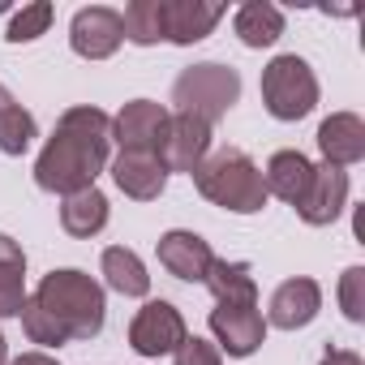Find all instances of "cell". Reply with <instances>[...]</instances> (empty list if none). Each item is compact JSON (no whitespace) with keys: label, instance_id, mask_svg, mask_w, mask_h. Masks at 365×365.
I'll return each mask as SVG.
<instances>
[{"label":"cell","instance_id":"cell-29","mask_svg":"<svg viewBox=\"0 0 365 365\" xmlns=\"http://www.w3.org/2000/svg\"><path fill=\"white\" fill-rule=\"evenodd\" d=\"M318 365H365V356L352 352V348H327V356Z\"/></svg>","mask_w":365,"mask_h":365},{"label":"cell","instance_id":"cell-12","mask_svg":"<svg viewBox=\"0 0 365 365\" xmlns=\"http://www.w3.org/2000/svg\"><path fill=\"white\" fill-rule=\"evenodd\" d=\"M168 108L155 99H133L112 116V142H120V150H159L163 129H168Z\"/></svg>","mask_w":365,"mask_h":365},{"label":"cell","instance_id":"cell-8","mask_svg":"<svg viewBox=\"0 0 365 365\" xmlns=\"http://www.w3.org/2000/svg\"><path fill=\"white\" fill-rule=\"evenodd\" d=\"M120 43H125V26H120L116 9L86 5V9L73 14V22H69V48L82 61H108V56H116Z\"/></svg>","mask_w":365,"mask_h":365},{"label":"cell","instance_id":"cell-27","mask_svg":"<svg viewBox=\"0 0 365 365\" xmlns=\"http://www.w3.org/2000/svg\"><path fill=\"white\" fill-rule=\"evenodd\" d=\"M339 309L348 322H365V267H348L339 275Z\"/></svg>","mask_w":365,"mask_h":365},{"label":"cell","instance_id":"cell-9","mask_svg":"<svg viewBox=\"0 0 365 365\" xmlns=\"http://www.w3.org/2000/svg\"><path fill=\"white\" fill-rule=\"evenodd\" d=\"M207 322H211L215 348L228 356H254L267 339V318L258 314V305H215Z\"/></svg>","mask_w":365,"mask_h":365},{"label":"cell","instance_id":"cell-31","mask_svg":"<svg viewBox=\"0 0 365 365\" xmlns=\"http://www.w3.org/2000/svg\"><path fill=\"white\" fill-rule=\"evenodd\" d=\"M0 365H9V339H5V331H0Z\"/></svg>","mask_w":365,"mask_h":365},{"label":"cell","instance_id":"cell-30","mask_svg":"<svg viewBox=\"0 0 365 365\" xmlns=\"http://www.w3.org/2000/svg\"><path fill=\"white\" fill-rule=\"evenodd\" d=\"M9 365H61L52 352H22V356H14Z\"/></svg>","mask_w":365,"mask_h":365},{"label":"cell","instance_id":"cell-3","mask_svg":"<svg viewBox=\"0 0 365 365\" xmlns=\"http://www.w3.org/2000/svg\"><path fill=\"white\" fill-rule=\"evenodd\" d=\"M194 185L207 202L232 211V215H258L267 207V185H262V168L237 150V146H224L215 155L202 159V168L194 172Z\"/></svg>","mask_w":365,"mask_h":365},{"label":"cell","instance_id":"cell-7","mask_svg":"<svg viewBox=\"0 0 365 365\" xmlns=\"http://www.w3.org/2000/svg\"><path fill=\"white\" fill-rule=\"evenodd\" d=\"M211 129L215 125H207V120H198V116H190V112H176V116H168V129H163V142H159V163L168 168V172H198L202 168V159L211 155Z\"/></svg>","mask_w":365,"mask_h":365},{"label":"cell","instance_id":"cell-17","mask_svg":"<svg viewBox=\"0 0 365 365\" xmlns=\"http://www.w3.org/2000/svg\"><path fill=\"white\" fill-rule=\"evenodd\" d=\"M309 176H314V163L301 155V150H275L267 159V172H262V185H267V198L275 194L279 202L297 207L309 190Z\"/></svg>","mask_w":365,"mask_h":365},{"label":"cell","instance_id":"cell-19","mask_svg":"<svg viewBox=\"0 0 365 365\" xmlns=\"http://www.w3.org/2000/svg\"><path fill=\"white\" fill-rule=\"evenodd\" d=\"M61 228L78 241H91L108 228V198L91 185V190H78L61 202Z\"/></svg>","mask_w":365,"mask_h":365},{"label":"cell","instance_id":"cell-10","mask_svg":"<svg viewBox=\"0 0 365 365\" xmlns=\"http://www.w3.org/2000/svg\"><path fill=\"white\" fill-rule=\"evenodd\" d=\"M344 207H348V172L335 168V163H314L309 190L297 202V215L309 228H327V224H335L344 215Z\"/></svg>","mask_w":365,"mask_h":365},{"label":"cell","instance_id":"cell-1","mask_svg":"<svg viewBox=\"0 0 365 365\" xmlns=\"http://www.w3.org/2000/svg\"><path fill=\"white\" fill-rule=\"evenodd\" d=\"M112 163V116L103 108L78 103L61 112L48 146L35 159V185L48 194H78L91 190L95 176Z\"/></svg>","mask_w":365,"mask_h":365},{"label":"cell","instance_id":"cell-4","mask_svg":"<svg viewBox=\"0 0 365 365\" xmlns=\"http://www.w3.org/2000/svg\"><path fill=\"white\" fill-rule=\"evenodd\" d=\"M237 99H241V73L232 65H220V61L190 65V69H180V78L172 82L176 112H190V116H198L207 125L224 120Z\"/></svg>","mask_w":365,"mask_h":365},{"label":"cell","instance_id":"cell-26","mask_svg":"<svg viewBox=\"0 0 365 365\" xmlns=\"http://www.w3.org/2000/svg\"><path fill=\"white\" fill-rule=\"evenodd\" d=\"M18 318H22V327H26V339H31V344H43V348H61V344H69V339H65V331L56 327V318H52L35 297H26V305H22V314H18Z\"/></svg>","mask_w":365,"mask_h":365},{"label":"cell","instance_id":"cell-21","mask_svg":"<svg viewBox=\"0 0 365 365\" xmlns=\"http://www.w3.org/2000/svg\"><path fill=\"white\" fill-rule=\"evenodd\" d=\"M26 305V254L0 232V318H18Z\"/></svg>","mask_w":365,"mask_h":365},{"label":"cell","instance_id":"cell-16","mask_svg":"<svg viewBox=\"0 0 365 365\" xmlns=\"http://www.w3.org/2000/svg\"><path fill=\"white\" fill-rule=\"evenodd\" d=\"M318 150H322V163H335V168H352L365 159V120L356 112H331L322 125H318Z\"/></svg>","mask_w":365,"mask_h":365},{"label":"cell","instance_id":"cell-11","mask_svg":"<svg viewBox=\"0 0 365 365\" xmlns=\"http://www.w3.org/2000/svg\"><path fill=\"white\" fill-rule=\"evenodd\" d=\"M155 254H159V267H163L168 275L185 279V284H202L207 271L215 267L211 241H202V237L190 232V228H172V232H163L159 245H155Z\"/></svg>","mask_w":365,"mask_h":365},{"label":"cell","instance_id":"cell-18","mask_svg":"<svg viewBox=\"0 0 365 365\" xmlns=\"http://www.w3.org/2000/svg\"><path fill=\"white\" fill-rule=\"evenodd\" d=\"M232 31L245 48H271L284 35V9H275L271 0H245L232 14Z\"/></svg>","mask_w":365,"mask_h":365},{"label":"cell","instance_id":"cell-2","mask_svg":"<svg viewBox=\"0 0 365 365\" xmlns=\"http://www.w3.org/2000/svg\"><path fill=\"white\" fill-rule=\"evenodd\" d=\"M35 301L56 318V327L65 331V339H95L103 331L108 318V297L103 288L86 275V271H48L35 288Z\"/></svg>","mask_w":365,"mask_h":365},{"label":"cell","instance_id":"cell-23","mask_svg":"<svg viewBox=\"0 0 365 365\" xmlns=\"http://www.w3.org/2000/svg\"><path fill=\"white\" fill-rule=\"evenodd\" d=\"M35 138H39L35 116H31L5 86H0V150H5V155H26Z\"/></svg>","mask_w":365,"mask_h":365},{"label":"cell","instance_id":"cell-20","mask_svg":"<svg viewBox=\"0 0 365 365\" xmlns=\"http://www.w3.org/2000/svg\"><path fill=\"white\" fill-rule=\"evenodd\" d=\"M215 297V305H258V279L250 262H224L215 258V267L202 279Z\"/></svg>","mask_w":365,"mask_h":365},{"label":"cell","instance_id":"cell-22","mask_svg":"<svg viewBox=\"0 0 365 365\" xmlns=\"http://www.w3.org/2000/svg\"><path fill=\"white\" fill-rule=\"evenodd\" d=\"M99 267H103V279H108L112 292H120V297H146L150 292V275H146V267L133 250L112 245V250H103Z\"/></svg>","mask_w":365,"mask_h":365},{"label":"cell","instance_id":"cell-25","mask_svg":"<svg viewBox=\"0 0 365 365\" xmlns=\"http://www.w3.org/2000/svg\"><path fill=\"white\" fill-rule=\"evenodd\" d=\"M52 18H56V9L48 5V0H35V5H22L14 18H9V31H5V39L9 43H35L48 26H52Z\"/></svg>","mask_w":365,"mask_h":365},{"label":"cell","instance_id":"cell-15","mask_svg":"<svg viewBox=\"0 0 365 365\" xmlns=\"http://www.w3.org/2000/svg\"><path fill=\"white\" fill-rule=\"evenodd\" d=\"M224 5L215 0H163V39L168 43H202L220 22H224Z\"/></svg>","mask_w":365,"mask_h":365},{"label":"cell","instance_id":"cell-14","mask_svg":"<svg viewBox=\"0 0 365 365\" xmlns=\"http://www.w3.org/2000/svg\"><path fill=\"white\" fill-rule=\"evenodd\" d=\"M322 309V288L318 279L309 275H292L284 279L275 292H271V309H267V327H279V331H301L318 318Z\"/></svg>","mask_w":365,"mask_h":365},{"label":"cell","instance_id":"cell-6","mask_svg":"<svg viewBox=\"0 0 365 365\" xmlns=\"http://www.w3.org/2000/svg\"><path fill=\"white\" fill-rule=\"evenodd\" d=\"M185 335H190L185 318H180V309L172 301H146L129 322V348L142 356H168L180 348Z\"/></svg>","mask_w":365,"mask_h":365},{"label":"cell","instance_id":"cell-24","mask_svg":"<svg viewBox=\"0 0 365 365\" xmlns=\"http://www.w3.org/2000/svg\"><path fill=\"white\" fill-rule=\"evenodd\" d=\"M120 26H125V39L138 48L163 43V0H133V5H125Z\"/></svg>","mask_w":365,"mask_h":365},{"label":"cell","instance_id":"cell-28","mask_svg":"<svg viewBox=\"0 0 365 365\" xmlns=\"http://www.w3.org/2000/svg\"><path fill=\"white\" fill-rule=\"evenodd\" d=\"M172 365H224V352L211 339L185 335V339H180V348L172 352Z\"/></svg>","mask_w":365,"mask_h":365},{"label":"cell","instance_id":"cell-5","mask_svg":"<svg viewBox=\"0 0 365 365\" xmlns=\"http://www.w3.org/2000/svg\"><path fill=\"white\" fill-rule=\"evenodd\" d=\"M262 103L275 120H301L314 112L318 103V78L309 69V61H301L297 52L275 56L262 69Z\"/></svg>","mask_w":365,"mask_h":365},{"label":"cell","instance_id":"cell-13","mask_svg":"<svg viewBox=\"0 0 365 365\" xmlns=\"http://www.w3.org/2000/svg\"><path fill=\"white\" fill-rule=\"evenodd\" d=\"M116 190L133 202H155L168 185V168L159 163L155 150H120L112 163H108Z\"/></svg>","mask_w":365,"mask_h":365}]
</instances>
